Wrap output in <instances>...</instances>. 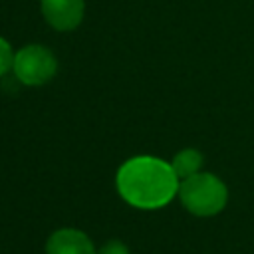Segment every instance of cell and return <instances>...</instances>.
Returning <instances> with one entry per match:
<instances>
[{"label":"cell","mask_w":254,"mask_h":254,"mask_svg":"<svg viewBox=\"0 0 254 254\" xmlns=\"http://www.w3.org/2000/svg\"><path fill=\"white\" fill-rule=\"evenodd\" d=\"M115 185L127 204L143 210H155L169 204L175 194H179L181 181L171 163L151 155H137L119 167Z\"/></svg>","instance_id":"6da1fadb"},{"label":"cell","mask_w":254,"mask_h":254,"mask_svg":"<svg viewBox=\"0 0 254 254\" xmlns=\"http://www.w3.org/2000/svg\"><path fill=\"white\" fill-rule=\"evenodd\" d=\"M183 206L194 216H214L228 200L226 185L212 173H196L179 185Z\"/></svg>","instance_id":"7a4b0ae2"},{"label":"cell","mask_w":254,"mask_h":254,"mask_svg":"<svg viewBox=\"0 0 254 254\" xmlns=\"http://www.w3.org/2000/svg\"><path fill=\"white\" fill-rule=\"evenodd\" d=\"M14 75L24 85H44L58 71L56 56L40 44H30L14 54Z\"/></svg>","instance_id":"3957f363"},{"label":"cell","mask_w":254,"mask_h":254,"mask_svg":"<svg viewBox=\"0 0 254 254\" xmlns=\"http://www.w3.org/2000/svg\"><path fill=\"white\" fill-rule=\"evenodd\" d=\"M40 6L46 22L60 32L75 30L83 20V0H40Z\"/></svg>","instance_id":"277c9868"},{"label":"cell","mask_w":254,"mask_h":254,"mask_svg":"<svg viewBox=\"0 0 254 254\" xmlns=\"http://www.w3.org/2000/svg\"><path fill=\"white\" fill-rule=\"evenodd\" d=\"M46 254H97L91 238L77 228H60L50 234Z\"/></svg>","instance_id":"5b68a950"},{"label":"cell","mask_w":254,"mask_h":254,"mask_svg":"<svg viewBox=\"0 0 254 254\" xmlns=\"http://www.w3.org/2000/svg\"><path fill=\"white\" fill-rule=\"evenodd\" d=\"M175 175L179 177V181H185L196 173H200V167H202V153L196 151V149H183L179 151L175 157H173V163H171Z\"/></svg>","instance_id":"8992f818"},{"label":"cell","mask_w":254,"mask_h":254,"mask_svg":"<svg viewBox=\"0 0 254 254\" xmlns=\"http://www.w3.org/2000/svg\"><path fill=\"white\" fill-rule=\"evenodd\" d=\"M14 65V52H12V46L8 40H4L0 36V77L4 73H8V69H12Z\"/></svg>","instance_id":"52a82bcc"},{"label":"cell","mask_w":254,"mask_h":254,"mask_svg":"<svg viewBox=\"0 0 254 254\" xmlns=\"http://www.w3.org/2000/svg\"><path fill=\"white\" fill-rule=\"evenodd\" d=\"M97 254H131V252L121 240H109L97 250Z\"/></svg>","instance_id":"ba28073f"}]
</instances>
